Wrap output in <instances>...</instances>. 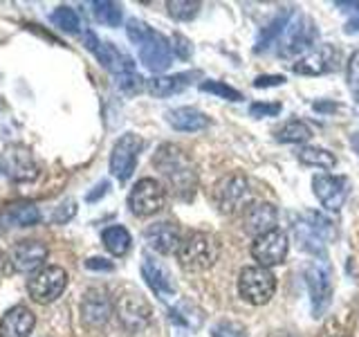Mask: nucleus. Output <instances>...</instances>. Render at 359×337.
<instances>
[{"label":"nucleus","instance_id":"f257e3e1","mask_svg":"<svg viewBox=\"0 0 359 337\" xmlns=\"http://www.w3.org/2000/svg\"><path fill=\"white\" fill-rule=\"evenodd\" d=\"M155 168L160 171L180 198H191L198 185L196 166L177 144H162L153 157Z\"/></svg>","mask_w":359,"mask_h":337},{"label":"nucleus","instance_id":"f03ea898","mask_svg":"<svg viewBox=\"0 0 359 337\" xmlns=\"http://www.w3.org/2000/svg\"><path fill=\"white\" fill-rule=\"evenodd\" d=\"M128 39L140 48V59L151 72H164L173 63V45L160 32H155L146 22L130 18L128 25Z\"/></svg>","mask_w":359,"mask_h":337},{"label":"nucleus","instance_id":"7ed1b4c3","mask_svg":"<svg viewBox=\"0 0 359 337\" xmlns=\"http://www.w3.org/2000/svg\"><path fill=\"white\" fill-rule=\"evenodd\" d=\"M177 261L189 272H205L213 267V263L220 256V243L213 234L207 232H194L187 239H182L177 247Z\"/></svg>","mask_w":359,"mask_h":337},{"label":"nucleus","instance_id":"20e7f679","mask_svg":"<svg viewBox=\"0 0 359 337\" xmlns=\"http://www.w3.org/2000/svg\"><path fill=\"white\" fill-rule=\"evenodd\" d=\"M276 292V279L267 267L247 265L238 275V295L252 306H265Z\"/></svg>","mask_w":359,"mask_h":337},{"label":"nucleus","instance_id":"39448f33","mask_svg":"<svg viewBox=\"0 0 359 337\" xmlns=\"http://www.w3.org/2000/svg\"><path fill=\"white\" fill-rule=\"evenodd\" d=\"M0 173L9 178L11 183H32L39 178V164L34 160L32 149L25 144H7L0 151Z\"/></svg>","mask_w":359,"mask_h":337},{"label":"nucleus","instance_id":"423d86ee","mask_svg":"<svg viewBox=\"0 0 359 337\" xmlns=\"http://www.w3.org/2000/svg\"><path fill=\"white\" fill-rule=\"evenodd\" d=\"M117 319L128 335L142 333L151 322V306L137 292H123L115 303Z\"/></svg>","mask_w":359,"mask_h":337},{"label":"nucleus","instance_id":"0eeeda50","mask_svg":"<svg viewBox=\"0 0 359 337\" xmlns=\"http://www.w3.org/2000/svg\"><path fill=\"white\" fill-rule=\"evenodd\" d=\"M67 286V272L59 265H45L27 281V292L34 301L52 303L56 301Z\"/></svg>","mask_w":359,"mask_h":337},{"label":"nucleus","instance_id":"6e6552de","mask_svg":"<svg viewBox=\"0 0 359 337\" xmlns=\"http://www.w3.org/2000/svg\"><path fill=\"white\" fill-rule=\"evenodd\" d=\"M164 187L162 183H157L155 178H142L140 183H135L128 196V207L135 216L146 218L153 216L162 209L164 205Z\"/></svg>","mask_w":359,"mask_h":337},{"label":"nucleus","instance_id":"1a4fd4ad","mask_svg":"<svg viewBox=\"0 0 359 337\" xmlns=\"http://www.w3.org/2000/svg\"><path fill=\"white\" fill-rule=\"evenodd\" d=\"M144 149V140L137 133H126L115 142L110 153V171L117 180L126 183L135 171V162H137V155Z\"/></svg>","mask_w":359,"mask_h":337},{"label":"nucleus","instance_id":"9d476101","mask_svg":"<svg viewBox=\"0 0 359 337\" xmlns=\"http://www.w3.org/2000/svg\"><path fill=\"white\" fill-rule=\"evenodd\" d=\"M287 250H290V239L283 230H272L263 236H258L252 243V256L256 265L267 267V270L283 263Z\"/></svg>","mask_w":359,"mask_h":337},{"label":"nucleus","instance_id":"9b49d317","mask_svg":"<svg viewBox=\"0 0 359 337\" xmlns=\"http://www.w3.org/2000/svg\"><path fill=\"white\" fill-rule=\"evenodd\" d=\"M348 180L344 176H330V173H317L312 178L314 196L328 211H339L346 205L348 198Z\"/></svg>","mask_w":359,"mask_h":337},{"label":"nucleus","instance_id":"f8f14e48","mask_svg":"<svg viewBox=\"0 0 359 337\" xmlns=\"http://www.w3.org/2000/svg\"><path fill=\"white\" fill-rule=\"evenodd\" d=\"M306 286L310 292L314 317H321L330 303V270L325 267V263L314 261L306 267Z\"/></svg>","mask_w":359,"mask_h":337},{"label":"nucleus","instance_id":"ddd939ff","mask_svg":"<svg viewBox=\"0 0 359 337\" xmlns=\"http://www.w3.org/2000/svg\"><path fill=\"white\" fill-rule=\"evenodd\" d=\"M337 67H339V50L334 45H321V48L310 50L306 56H301L294 63V72L306 77H321L334 72Z\"/></svg>","mask_w":359,"mask_h":337},{"label":"nucleus","instance_id":"4468645a","mask_svg":"<svg viewBox=\"0 0 359 337\" xmlns=\"http://www.w3.org/2000/svg\"><path fill=\"white\" fill-rule=\"evenodd\" d=\"M317 32L310 25L306 18H297L294 22H290V27L285 29V39L280 43V56L283 59H297V56H306L312 48Z\"/></svg>","mask_w":359,"mask_h":337},{"label":"nucleus","instance_id":"2eb2a0df","mask_svg":"<svg viewBox=\"0 0 359 337\" xmlns=\"http://www.w3.org/2000/svg\"><path fill=\"white\" fill-rule=\"evenodd\" d=\"M250 202V185L245 176H229L218 185V209L222 213H236L238 209L245 211Z\"/></svg>","mask_w":359,"mask_h":337},{"label":"nucleus","instance_id":"dca6fc26","mask_svg":"<svg viewBox=\"0 0 359 337\" xmlns=\"http://www.w3.org/2000/svg\"><path fill=\"white\" fill-rule=\"evenodd\" d=\"M86 48L93 52L97 56V61L108 67L110 72H115L117 77L123 74V72H130L135 70V65H133V59H128L126 54H121L115 45L112 43H104V41H99L97 39V34L93 32H86Z\"/></svg>","mask_w":359,"mask_h":337},{"label":"nucleus","instance_id":"f3484780","mask_svg":"<svg viewBox=\"0 0 359 337\" xmlns=\"http://www.w3.org/2000/svg\"><path fill=\"white\" fill-rule=\"evenodd\" d=\"M112 315V301L104 288H90L81 299V319L86 326L101 329L106 326Z\"/></svg>","mask_w":359,"mask_h":337},{"label":"nucleus","instance_id":"a211bd4d","mask_svg":"<svg viewBox=\"0 0 359 337\" xmlns=\"http://www.w3.org/2000/svg\"><path fill=\"white\" fill-rule=\"evenodd\" d=\"M276 207L269 205V202H250L243 211V227L245 232L258 239L267 232L276 230Z\"/></svg>","mask_w":359,"mask_h":337},{"label":"nucleus","instance_id":"6ab92c4d","mask_svg":"<svg viewBox=\"0 0 359 337\" xmlns=\"http://www.w3.org/2000/svg\"><path fill=\"white\" fill-rule=\"evenodd\" d=\"M146 245L157 254H173L182 243V232L173 223H155L144 232Z\"/></svg>","mask_w":359,"mask_h":337},{"label":"nucleus","instance_id":"aec40b11","mask_svg":"<svg viewBox=\"0 0 359 337\" xmlns=\"http://www.w3.org/2000/svg\"><path fill=\"white\" fill-rule=\"evenodd\" d=\"M11 261L18 272H36L48 261V247L41 241H22L11 250Z\"/></svg>","mask_w":359,"mask_h":337},{"label":"nucleus","instance_id":"412c9836","mask_svg":"<svg viewBox=\"0 0 359 337\" xmlns=\"http://www.w3.org/2000/svg\"><path fill=\"white\" fill-rule=\"evenodd\" d=\"M36 326V317L27 306L9 308L0 319V337H29Z\"/></svg>","mask_w":359,"mask_h":337},{"label":"nucleus","instance_id":"4be33fe9","mask_svg":"<svg viewBox=\"0 0 359 337\" xmlns=\"http://www.w3.org/2000/svg\"><path fill=\"white\" fill-rule=\"evenodd\" d=\"M142 272H144L146 284L151 286V290L155 292V295H160L162 299H168V297L175 295V284H173L171 275H168V270L162 263H157L155 258H151V256L144 258Z\"/></svg>","mask_w":359,"mask_h":337},{"label":"nucleus","instance_id":"5701e85b","mask_svg":"<svg viewBox=\"0 0 359 337\" xmlns=\"http://www.w3.org/2000/svg\"><path fill=\"white\" fill-rule=\"evenodd\" d=\"M41 223V209L34 202H14L0 211L3 227H32Z\"/></svg>","mask_w":359,"mask_h":337},{"label":"nucleus","instance_id":"b1692460","mask_svg":"<svg viewBox=\"0 0 359 337\" xmlns=\"http://www.w3.org/2000/svg\"><path fill=\"white\" fill-rule=\"evenodd\" d=\"M166 121L171 124L175 131H182V133H196L209 126V117L194 106L171 108L166 112Z\"/></svg>","mask_w":359,"mask_h":337},{"label":"nucleus","instance_id":"393cba45","mask_svg":"<svg viewBox=\"0 0 359 337\" xmlns=\"http://www.w3.org/2000/svg\"><path fill=\"white\" fill-rule=\"evenodd\" d=\"M292 22V9H283L280 14L274 16V20H269L267 25L258 32V41L254 45L256 52H265L269 45H274V41L280 37V34H285V29L290 27Z\"/></svg>","mask_w":359,"mask_h":337},{"label":"nucleus","instance_id":"a878e982","mask_svg":"<svg viewBox=\"0 0 359 337\" xmlns=\"http://www.w3.org/2000/svg\"><path fill=\"white\" fill-rule=\"evenodd\" d=\"M194 74H166V77H155V79H149V93L153 97H171V95H177L182 93V90L189 88V79Z\"/></svg>","mask_w":359,"mask_h":337},{"label":"nucleus","instance_id":"bb28decb","mask_svg":"<svg viewBox=\"0 0 359 337\" xmlns=\"http://www.w3.org/2000/svg\"><path fill=\"white\" fill-rule=\"evenodd\" d=\"M294 241L299 243L301 250L308 254H323V250H325V245H323L325 241L308 220H299L294 225Z\"/></svg>","mask_w":359,"mask_h":337},{"label":"nucleus","instance_id":"cd10ccee","mask_svg":"<svg viewBox=\"0 0 359 337\" xmlns=\"http://www.w3.org/2000/svg\"><path fill=\"white\" fill-rule=\"evenodd\" d=\"M101 241H104L106 250L112 254V256H123L128 250H130V232L126 227H121V225H112V227L104 230L101 234Z\"/></svg>","mask_w":359,"mask_h":337},{"label":"nucleus","instance_id":"c85d7f7f","mask_svg":"<svg viewBox=\"0 0 359 337\" xmlns=\"http://www.w3.org/2000/svg\"><path fill=\"white\" fill-rule=\"evenodd\" d=\"M171 317H173L177 324H182L184 329H189V331H198L200 326H202V319H205V312H202L198 306H194L191 301H180L177 306L171 308Z\"/></svg>","mask_w":359,"mask_h":337},{"label":"nucleus","instance_id":"c756f323","mask_svg":"<svg viewBox=\"0 0 359 337\" xmlns=\"http://www.w3.org/2000/svg\"><path fill=\"white\" fill-rule=\"evenodd\" d=\"M274 138L283 144H299V142H306L312 138V128L299 119H292V121H285L283 126L274 133Z\"/></svg>","mask_w":359,"mask_h":337},{"label":"nucleus","instance_id":"7c9ffc66","mask_svg":"<svg viewBox=\"0 0 359 337\" xmlns=\"http://www.w3.org/2000/svg\"><path fill=\"white\" fill-rule=\"evenodd\" d=\"M299 160L301 164L312 166V168H332L337 164V157L330 151L319 149V146H306V149H301Z\"/></svg>","mask_w":359,"mask_h":337},{"label":"nucleus","instance_id":"2f4dec72","mask_svg":"<svg viewBox=\"0 0 359 337\" xmlns=\"http://www.w3.org/2000/svg\"><path fill=\"white\" fill-rule=\"evenodd\" d=\"M93 14L99 22H104L108 27H119L121 25V7L117 3H108V0H95L93 3Z\"/></svg>","mask_w":359,"mask_h":337},{"label":"nucleus","instance_id":"473e14b6","mask_svg":"<svg viewBox=\"0 0 359 337\" xmlns=\"http://www.w3.org/2000/svg\"><path fill=\"white\" fill-rule=\"evenodd\" d=\"M166 9L175 20L187 22V20H194L200 14L202 3H200V0H168Z\"/></svg>","mask_w":359,"mask_h":337},{"label":"nucleus","instance_id":"72a5a7b5","mask_svg":"<svg viewBox=\"0 0 359 337\" xmlns=\"http://www.w3.org/2000/svg\"><path fill=\"white\" fill-rule=\"evenodd\" d=\"M50 18H52L54 25L59 29H63V32L76 34L79 29H81V20H79V14L72 7H56Z\"/></svg>","mask_w":359,"mask_h":337},{"label":"nucleus","instance_id":"f704fd0d","mask_svg":"<svg viewBox=\"0 0 359 337\" xmlns=\"http://www.w3.org/2000/svg\"><path fill=\"white\" fill-rule=\"evenodd\" d=\"M200 90H202V93L216 95L220 99H227V101H241L243 99V95L238 93V90L227 86V84H222V81H202Z\"/></svg>","mask_w":359,"mask_h":337},{"label":"nucleus","instance_id":"c9c22d12","mask_svg":"<svg viewBox=\"0 0 359 337\" xmlns=\"http://www.w3.org/2000/svg\"><path fill=\"white\" fill-rule=\"evenodd\" d=\"M117 86H119V90H121L123 95H137V93H142V90L146 88L144 79L135 70L119 74L117 77Z\"/></svg>","mask_w":359,"mask_h":337},{"label":"nucleus","instance_id":"e433bc0d","mask_svg":"<svg viewBox=\"0 0 359 337\" xmlns=\"http://www.w3.org/2000/svg\"><path fill=\"white\" fill-rule=\"evenodd\" d=\"M211 337H247V329H245L243 324H238V322L222 319L218 324H213Z\"/></svg>","mask_w":359,"mask_h":337},{"label":"nucleus","instance_id":"4c0bfd02","mask_svg":"<svg viewBox=\"0 0 359 337\" xmlns=\"http://www.w3.org/2000/svg\"><path fill=\"white\" fill-rule=\"evenodd\" d=\"M308 223L312 225L314 230L319 232V236L323 241H332L334 236H337V232H334V225L325 218V216H321V213H317V211H312V213H308Z\"/></svg>","mask_w":359,"mask_h":337},{"label":"nucleus","instance_id":"58836bf2","mask_svg":"<svg viewBox=\"0 0 359 337\" xmlns=\"http://www.w3.org/2000/svg\"><path fill=\"white\" fill-rule=\"evenodd\" d=\"M280 112V104H263V101H258V104H252L250 106V115L261 119V117H274Z\"/></svg>","mask_w":359,"mask_h":337},{"label":"nucleus","instance_id":"ea45409f","mask_svg":"<svg viewBox=\"0 0 359 337\" xmlns=\"http://www.w3.org/2000/svg\"><path fill=\"white\" fill-rule=\"evenodd\" d=\"M348 86L353 88V93L359 97V50L348 61Z\"/></svg>","mask_w":359,"mask_h":337},{"label":"nucleus","instance_id":"a19ab883","mask_svg":"<svg viewBox=\"0 0 359 337\" xmlns=\"http://www.w3.org/2000/svg\"><path fill=\"white\" fill-rule=\"evenodd\" d=\"M173 52L180 56V59H191V54H194V48H191V41L184 39L182 34H173Z\"/></svg>","mask_w":359,"mask_h":337},{"label":"nucleus","instance_id":"79ce46f5","mask_svg":"<svg viewBox=\"0 0 359 337\" xmlns=\"http://www.w3.org/2000/svg\"><path fill=\"white\" fill-rule=\"evenodd\" d=\"M76 213V202L74 200H65L59 207V211L54 213V223H67Z\"/></svg>","mask_w":359,"mask_h":337},{"label":"nucleus","instance_id":"37998d69","mask_svg":"<svg viewBox=\"0 0 359 337\" xmlns=\"http://www.w3.org/2000/svg\"><path fill=\"white\" fill-rule=\"evenodd\" d=\"M285 77L283 74H265V77H256L254 86L256 88H272V86H283Z\"/></svg>","mask_w":359,"mask_h":337},{"label":"nucleus","instance_id":"c03bdc74","mask_svg":"<svg viewBox=\"0 0 359 337\" xmlns=\"http://www.w3.org/2000/svg\"><path fill=\"white\" fill-rule=\"evenodd\" d=\"M86 267H88V270H104V272H110V270L115 267V265H112L110 261H106V258L95 256V258H88V261H86Z\"/></svg>","mask_w":359,"mask_h":337},{"label":"nucleus","instance_id":"a18cd8bd","mask_svg":"<svg viewBox=\"0 0 359 337\" xmlns=\"http://www.w3.org/2000/svg\"><path fill=\"white\" fill-rule=\"evenodd\" d=\"M106 189H108V183H99L97 191H93V194H88V200H90V202H93V200H99L101 196L106 194Z\"/></svg>","mask_w":359,"mask_h":337},{"label":"nucleus","instance_id":"49530a36","mask_svg":"<svg viewBox=\"0 0 359 337\" xmlns=\"http://www.w3.org/2000/svg\"><path fill=\"white\" fill-rule=\"evenodd\" d=\"M351 11H355V16H353V20L346 25V32H357V29H359V3H357V9H351Z\"/></svg>","mask_w":359,"mask_h":337},{"label":"nucleus","instance_id":"de8ad7c7","mask_svg":"<svg viewBox=\"0 0 359 337\" xmlns=\"http://www.w3.org/2000/svg\"><path fill=\"white\" fill-rule=\"evenodd\" d=\"M351 146H353L355 153H359V133H355L353 138H351Z\"/></svg>","mask_w":359,"mask_h":337},{"label":"nucleus","instance_id":"09e8293b","mask_svg":"<svg viewBox=\"0 0 359 337\" xmlns=\"http://www.w3.org/2000/svg\"><path fill=\"white\" fill-rule=\"evenodd\" d=\"M5 265H7V254H5L3 250H0V275L5 272Z\"/></svg>","mask_w":359,"mask_h":337},{"label":"nucleus","instance_id":"8fccbe9b","mask_svg":"<svg viewBox=\"0 0 359 337\" xmlns=\"http://www.w3.org/2000/svg\"><path fill=\"white\" fill-rule=\"evenodd\" d=\"M278 337H290V335H278Z\"/></svg>","mask_w":359,"mask_h":337}]
</instances>
